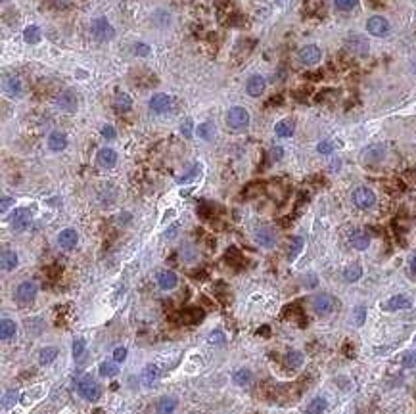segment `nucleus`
<instances>
[{"label": "nucleus", "mask_w": 416, "mask_h": 414, "mask_svg": "<svg viewBox=\"0 0 416 414\" xmlns=\"http://www.w3.org/2000/svg\"><path fill=\"white\" fill-rule=\"evenodd\" d=\"M150 110L154 113H157V115H161V113H167L169 110H171V106H173V100H171V96L167 94H154L152 98H150Z\"/></svg>", "instance_id": "9b49d317"}, {"label": "nucleus", "mask_w": 416, "mask_h": 414, "mask_svg": "<svg viewBox=\"0 0 416 414\" xmlns=\"http://www.w3.org/2000/svg\"><path fill=\"white\" fill-rule=\"evenodd\" d=\"M132 52H134V54H136V56H138V58H146L148 54H150V46H148V44H144V43H136L134 44V48H132Z\"/></svg>", "instance_id": "a18cd8bd"}, {"label": "nucleus", "mask_w": 416, "mask_h": 414, "mask_svg": "<svg viewBox=\"0 0 416 414\" xmlns=\"http://www.w3.org/2000/svg\"><path fill=\"white\" fill-rule=\"evenodd\" d=\"M37 293H39V288H37L35 282L31 280H25L16 288V301L19 305H29L37 299Z\"/></svg>", "instance_id": "7ed1b4c3"}, {"label": "nucleus", "mask_w": 416, "mask_h": 414, "mask_svg": "<svg viewBox=\"0 0 416 414\" xmlns=\"http://www.w3.org/2000/svg\"><path fill=\"white\" fill-rule=\"evenodd\" d=\"M16 334H18V324L12 319H2V322H0V337H2V341L14 339Z\"/></svg>", "instance_id": "aec40b11"}, {"label": "nucleus", "mask_w": 416, "mask_h": 414, "mask_svg": "<svg viewBox=\"0 0 416 414\" xmlns=\"http://www.w3.org/2000/svg\"><path fill=\"white\" fill-rule=\"evenodd\" d=\"M56 357H58V349L56 347H43L41 351H39V364L41 366H48V364H52L54 361H56Z\"/></svg>", "instance_id": "bb28decb"}, {"label": "nucleus", "mask_w": 416, "mask_h": 414, "mask_svg": "<svg viewBox=\"0 0 416 414\" xmlns=\"http://www.w3.org/2000/svg\"><path fill=\"white\" fill-rule=\"evenodd\" d=\"M303 361L305 357L301 351H290V353H286V359H284L288 368H299L303 364Z\"/></svg>", "instance_id": "72a5a7b5"}, {"label": "nucleus", "mask_w": 416, "mask_h": 414, "mask_svg": "<svg viewBox=\"0 0 416 414\" xmlns=\"http://www.w3.org/2000/svg\"><path fill=\"white\" fill-rule=\"evenodd\" d=\"M384 154H386L384 146H382V144H374V146H368L364 150L363 157L366 163H378V161L384 159Z\"/></svg>", "instance_id": "412c9836"}, {"label": "nucleus", "mask_w": 416, "mask_h": 414, "mask_svg": "<svg viewBox=\"0 0 416 414\" xmlns=\"http://www.w3.org/2000/svg\"><path fill=\"white\" fill-rule=\"evenodd\" d=\"M226 337H225V332H221V330H215V332H211L207 336V343L211 345H225Z\"/></svg>", "instance_id": "58836bf2"}, {"label": "nucleus", "mask_w": 416, "mask_h": 414, "mask_svg": "<svg viewBox=\"0 0 416 414\" xmlns=\"http://www.w3.org/2000/svg\"><path fill=\"white\" fill-rule=\"evenodd\" d=\"M112 359H113V362H123L125 359H127V349L125 347H115L113 349V353H112Z\"/></svg>", "instance_id": "c03bdc74"}, {"label": "nucleus", "mask_w": 416, "mask_h": 414, "mask_svg": "<svg viewBox=\"0 0 416 414\" xmlns=\"http://www.w3.org/2000/svg\"><path fill=\"white\" fill-rule=\"evenodd\" d=\"M410 268H412V272L416 274V253L412 255V261H410Z\"/></svg>", "instance_id": "6e6d98bb"}, {"label": "nucleus", "mask_w": 416, "mask_h": 414, "mask_svg": "<svg viewBox=\"0 0 416 414\" xmlns=\"http://www.w3.org/2000/svg\"><path fill=\"white\" fill-rule=\"evenodd\" d=\"M270 155H272V159L274 161H278V159H282V155H284V150L280 146H274L272 148V152H270Z\"/></svg>", "instance_id": "603ef678"}, {"label": "nucleus", "mask_w": 416, "mask_h": 414, "mask_svg": "<svg viewBox=\"0 0 416 414\" xmlns=\"http://www.w3.org/2000/svg\"><path fill=\"white\" fill-rule=\"evenodd\" d=\"M317 150H319V154L328 155V154H332V152H334V144H332L330 140H322V142H319Z\"/></svg>", "instance_id": "49530a36"}, {"label": "nucleus", "mask_w": 416, "mask_h": 414, "mask_svg": "<svg viewBox=\"0 0 416 414\" xmlns=\"http://www.w3.org/2000/svg\"><path fill=\"white\" fill-rule=\"evenodd\" d=\"M253 238H255V242L259 244L261 248H274L276 246V232L270 226H259L255 230Z\"/></svg>", "instance_id": "9d476101"}, {"label": "nucleus", "mask_w": 416, "mask_h": 414, "mask_svg": "<svg viewBox=\"0 0 416 414\" xmlns=\"http://www.w3.org/2000/svg\"><path fill=\"white\" fill-rule=\"evenodd\" d=\"M410 305H412V299L408 295L397 293V295H393V297H390L388 301L384 303V310H405L410 309Z\"/></svg>", "instance_id": "f8f14e48"}, {"label": "nucleus", "mask_w": 416, "mask_h": 414, "mask_svg": "<svg viewBox=\"0 0 416 414\" xmlns=\"http://www.w3.org/2000/svg\"><path fill=\"white\" fill-rule=\"evenodd\" d=\"M326 406H328L326 399H322V397H317V399H313L311 403L307 405L305 412H307V414H324Z\"/></svg>", "instance_id": "7c9ffc66"}, {"label": "nucleus", "mask_w": 416, "mask_h": 414, "mask_svg": "<svg viewBox=\"0 0 416 414\" xmlns=\"http://www.w3.org/2000/svg\"><path fill=\"white\" fill-rule=\"evenodd\" d=\"M313 309H315L317 315L326 317V315H330L332 310L336 309V299H334L330 293H319V295L313 299Z\"/></svg>", "instance_id": "423d86ee"}, {"label": "nucleus", "mask_w": 416, "mask_h": 414, "mask_svg": "<svg viewBox=\"0 0 416 414\" xmlns=\"http://www.w3.org/2000/svg\"><path fill=\"white\" fill-rule=\"evenodd\" d=\"M403 366H407V368H412V366H416V351L405 353V357H403Z\"/></svg>", "instance_id": "de8ad7c7"}, {"label": "nucleus", "mask_w": 416, "mask_h": 414, "mask_svg": "<svg viewBox=\"0 0 416 414\" xmlns=\"http://www.w3.org/2000/svg\"><path fill=\"white\" fill-rule=\"evenodd\" d=\"M353 203L359 209H370L376 203V194L370 188H366V186H359L353 192Z\"/></svg>", "instance_id": "0eeeda50"}, {"label": "nucleus", "mask_w": 416, "mask_h": 414, "mask_svg": "<svg viewBox=\"0 0 416 414\" xmlns=\"http://www.w3.org/2000/svg\"><path fill=\"white\" fill-rule=\"evenodd\" d=\"M301 250H303V238H299V236H295L294 240H292V246H290V251H288V259L290 261H294L299 253H301Z\"/></svg>", "instance_id": "e433bc0d"}, {"label": "nucleus", "mask_w": 416, "mask_h": 414, "mask_svg": "<svg viewBox=\"0 0 416 414\" xmlns=\"http://www.w3.org/2000/svg\"><path fill=\"white\" fill-rule=\"evenodd\" d=\"M414 341H416V337H414Z\"/></svg>", "instance_id": "052dcab7"}, {"label": "nucleus", "mask_w": 416, "mask_h": 414, "mask_svg": "<svg viewBox=\"0 0 416 414\" xmlns=\"http://www.w3.org/2000/svg\"><path fill=\"white\" fill-rule=\"evenodd\" d=\"M181 132L184 138H190L194 134V121L192 119H184L181 123Z\"/></svg>", "instance_id": "a19ab883"}, {"label": "nucleus", "mask_w": 416, "mask_h": 414, "mask_svg": "<svg viewBox=\"0 0 416 414\" xmlns=\"http://www.w3.org/2000/svg\"><path fill=\"white\" fill-rule=\"evenodd\" d=\"M29 224H31V211L25 207H19L10 215V226L16 232H23Z\"/></svg>", "instance_id": "39448f33"}, {"label": "nucleus", "mask_w": 416, "mask_h": 414, "mask_svg": "<svg viewBox=\"0 0 416 414\" xmlns=\"http://www.w3.org/2000/svg\"><path fill=\"white\" fill-rule=\"evenodd\" d=\"M297 58L303 65H317L322 58V50L315 44H307L301 50L297 52Z\"/></svg>", "instance_id": "1a4fd4ad"}, {"label": "nucleus", "mask_w": 416, "mask_h": 414, "mask_svg": "<svg viewBox=\"0 0 416 414\" xmlns=\"http://www.w3.org/2000/svg\"><path fill=\"white\" fill-rule=\"evenodd\" d=\"M96 161H98L100 167H104V169H112L113 165L117 163V152L112 150V148H102V150L98 152V155H96Z\"/></svg>", "instance_id": "f3484780"}, {"label": "nucleus", "mask_w": 416, "mask_h": 414, "mask_svg": "<svg viewBox=\"0 0 416 414\" xmlns=\"http://www.w3.org/2000/svg\"><path fill=\"white\" fill-rule=\"evenodd\" d=\"M117 372H119V368H117V362H102L100 364V376L102 378H113V376H117Z\"/></svg>", "instance_id": "c9c22d12"}, {"label": "nucleus", "mask_w": 416, "mask_h": 414, "mask_svg": "<svg viewBox=\"0 0 416 414\" xmlns=\"http://www.w3.org/2000/svg\"><path fill=\"white\" fill-rule=\"evenodd\" d=\"M265 88H267V83H265V79L261 77V75H252V77L248 79V83H246V90H248V94L253 96V98L263 94Z\"/></svg>", "instance_id": "dca6fc26"}, {"label": "nucleus", "mask_w": 416, "mask_h": 414, "mask_svg": "<svg viewBox=\"0 0 416 414\" xmlns=\"http://www.w3.org/2000/svg\"><path fill=\"white\" fill-rule=\"evenodd\" d=\"M177 230H179V224H173V226H171V228H169V230L165 232V238H173Z\"/></svg>", "instance_id": "864d4df0"}, {"label": "nucleus", "mask_w": 416, "mask_h": 414, "mask_svg": "<svg viewBox=\"0 0 416 414\" xmlns=\"http://www.w3.org/2000/svg\"><path fill=\"white\" fill-rule=\"evenodd\" d=\"M18 391L16 389H10V391H6L4 395H2V408L4 410H8V408H12V406L16 405V401H18Z\"/></svg>", "instance_id": "4c0bfd02"}, {"label": "nucleus", "mask_w": 416, "mask_h": 414, "mask_svg": "<svg viewBox=\"0 0 416 414\" xmlns=\"http://www.w3.org/2000/svg\"><path fill=\"white\" fill-rule=\"evenodd\" d=\"M182 255H184V259H186L188 263H192V261H196V255H198V253H196V250H194L192 246H184V248H182Z\"/></svg>", "instance_id": "09e8293b"}, {"label": "nucleus", "mask_w": 416, "mask_h": 414, "mask_svg": "<svg viewBox=\"0 0 416 414\" xmlns=\"http://www.w3.org/2000/svg\"><path fill=\"white\" fill-rule=\"evenodd\" d=\"M226 123H228V127H232V129L236 130L246 129V127L250 125V113H248L246 108L234 106V108H230L228 113H226Z\"/></svg>", "instance_id": "f03ea898"}, {"label": "nucleus", "mask_w": 416, "mask_h": 414, "mask_svg": "<svg viewBox=\"0 0 416 414\" xmlns=\"http://www.w3.org/2000/svg\"><path fill=\"white\" fill-rule=\"evenodd\" d=\"M196 175H198V165L190 167L188 172H186V175H182V177H179L177 181H179V184H184V182H190L192 179H196Z\"/></svg>", "instance_id": "37998d69"}, {"label": "nucleus", "mask_w": 416, "mask_h": 414, "mask_svg": "<svg viewBox=\"0 0 416 414\" xmlns=\"http://www.w3.org/2000/svg\"><path fill=\"white\" fill-rule=\"evenodd\" d=\"M100 132H102V136H104L106 140H113V138H115V134H117V132H115V129H113L112 125H104Z\"/></svg>", "instance_id": "8fccbe9b"}, {"label": "nucleus", "mask_w": 416, "mask_h": 414, "mask_svg": "<svg viewBox=\"0 0 416 414\" xmlns=\"http://www.w3.org/2000/svg\"><path fill=\"white\" fill-rule=\"evenodd\" d=\"M56 104H58L60 110H63V112H67V113L77 110V98H75V94L70 92V90L61 92V94L56 98Z\"/></svg>", "instance_id": "a211bd4d"}, {"label": "nucleus", "mask_w": 416, "mask_h": 414, "mask_svg": "<svg viewBox=\"0 0 416 414\" xmlns=\"http://www.w3.org/2000/svg\"><path fill=\"white\" fill-rule=\"evenodd\" d=\"M41 39H43V33H41V27H37V25H29V27H25V31H23V41H25L27 44H37V43H41Z\"/></svg>", "instance_id": "cd10ccee"}, {"label": "nucleus", "mask_w": 416, "mask_h": 414, "mask_svg": "<svg viewBox=\"0 0 416 414\" xmlns=\"http://www.w3.org/2000/svg\"><path fill=\"white\" fill-rule=\"evenodd\" d=\"M366 31L372 37H386L391 31V25L384 16H372L366 21Z\"/></svg>", "instance_id": "6e6552de"}, {"label": "nucleus", "mask_w": 416, "mask_h": 414, "mask_svg": "<svg viewBox=\"0 0 416 414\" xmlns=\"http://www.w3.org/2000/svg\"><path fill=\"white\" fill-rule=\"evenodd\" d=\"M317 282H319V280L315 278V274H309V280H307V286H309V288H313V286L317 284Z\"/></svg>", "instance_id": "5fc2aeb1"}, {"label": "nucleus", "mask_w": 416, "mask_h": 414, "mask_svg": "<svg viewBox=\"0 0 416 414\" xmlns=\"http://www.w3.org/2000/svg\"><path fill=\"white\" fill-rule=\"evenodd\" d=\"M132 108V98L129 94H117L115 96V112L127 113Z\"/></svg>", "instance_id": "473e14b6"}, {"label": "nucleus", "mask_w": 416, "mask_h": 414, "mask_svg": "<svg viewBox=\"0 0 416 414\" xmlns=\"http://www.w3.org/2000/svg\"><path fill=\"white\" fill-rule=\"evenodd\" d=\"M357 2H359V0H334L336 8L341 10V12H349V10H353L357 6Z\"/></svg>", "instance_id": "ea45409f"}, {"label": "nucleus", "mask_w": 416, "mask_h": 414, "mask_svg": "<svg viewBox=\"0 0 416 414\" xmlns=\"http://www.w3.org/2000/svg\"><path fill=\"white\" fill-rule=\"evenodd\" d=\"M79 242V234L75 228H63L60 234H58V246L61 250H73L77 246Z\"/></svg>", "instance_id": "4468645a"}, {"label": "nucleus", "mask_w": 416, "mask_h": 414, "mask_svg": "<svg viewBox=\"0 0 416 414\" xmlns=\"http://www.w3.org/2000/svg\"><path fill=\"white\" fill-rule=\"evenodd\" d=\"M12 203H14V199L8 198V196H2V203H0V211L2 213H6L8 211V207H12Z\"/></svg>", "instance_id": "3c124183"}, {"label": "nucleus", "mask_w": 416, "mask_h": 414, "mask_svg": "<svg viewBox=\"0 0 416 414\" xmlns=\"http://www.w3.org/2000/svg\"><path fill=\"white\" fill-rule=\"evenodd\" d=\"M353 319H355V324L357 326H363L364 320H366V309H364L363 305H359V307H355V313H353Z\"/></svg>", "instance_id": "79ce46f5"}, {"label": "nucleus", "mask_w": 416, "mask_h": 414, "mask_svg": "<svg viewBox=\"0 0 416 414\" xmlns=\"http://www.w3.org/2000/svg\"><path fill=\"white\" fill-rule=\"evenodd\" d=\"M414 71H416V63H414Z\"/></svg>", "instance_id": "13d9d810"}, {"label": "nucleus", "mask_w": 416, "mask_h": 414, "mask_svg": "<svg viewBox=\"0 0 416 414\" xmlns=\"http://www.w3.org/2000/svg\"><path fill=\"white\" fill-rule=\"evenodd\" d=\"M274 132H276L280 138H290L294 136L295 132V123L292 119H284V121H278L274 125Z\"/></svg>", "instance_id": "b1692460"}, {"label": "nucleus", "mask_w": 416, "mask_h": 414, "mask_svg": "<svg viewBox=\"0 0 416 414\" xmlns=\"http://www.w3.org/2000/svg\"><path fill=\"white\" fill-rule=\"evenodd\" d=\"M14 414H18V412H14Z\"/></svg>", "instance_id": "bf43d9fd"}, {"label": "nucleus", "mask_w": 416, "mask_h": 414, "mask_svg": "<svg viewBox=\"0 0 416 414\" xmlns=\"http://www.w3.org/2000/svg\"><path fill=\"white\" fill-rule=\"evenodd\" d=\"M349 242H351V246H353L355 250L364 251L370 246V236L366 232H363V230H355V232L349 236Z\"/></svg>", "instance_id": "4be33fe9"}, {"label": "nucleus", "mask_w": 416, "mask_h": 414, "mask_svg": "<svg viewBox=\"0 0 416 414\" xmlns=\"http://www.w3.org/2000/svg\"><path fill=\"white\" fill-rule=\"evenodd\" d=\"M48 148H50L52 152L65 150V148H67V136H65L63 132H52V134L48 136Z\"/></svg>", "instance_id": "393cba45"}, {"label": "nucleus", "mask_w": 416, "mask_h": 414, "mask_svg": "<svg viewBox=\"0 0 416 414\" xmlns=\"http://www.w3.org/2000/svg\"><path fill=\"white\" fill-rule=\"evenodd\" d=\"M159 376H161V370L157 368L156 364H148L146 368L142 370L140 380H142V384H144V386H154L157 380H159Z\"/></svg>", "instance_id": "5701e85b"}, {"label": "nucleus", "mask_w": 416, "mask_h": 414, "mask_svg": "<svg viewBox=\"0 0 416 414\" xmlns=\"http://www.w3.org/2000/svg\"><path fill=\"white\" fill-rule=\"evenodd\" d=\"M21 81H19L16 75H4L2 77V90L6 96H12V98H18L21 96Z\"/></svg>", "instance_id": "ddd939ff"}, {"label": "nucleus", "mask_w": 416, "mask_h": 414, "mask_svg": "<svg viewBox=\"0 0 416 414\" xmlns=\"http://www.w3.org/2000/svg\"><path fill=\"white\" fill-rule=\"evenodd\" d=\"M71 353H73V359H75V362L83 361V357L87 355V343H85V339H83V337H77V339H73V345H71Z\"/></svg>", "instance_id": "c85d7f7f"}, {"label": "nucleus", "mask_w": 416, "mask_h": 414, "mask_svg": "<svg viewBox=\"0 0 416 414\" xmlns=\"http://www.w3.org/2000/svg\"><path fill=\"white\" fill-rule=\"evenodd\" d=\"M198 134L199 138H203V140H213V136H215V125H213L211 121L201 123L198 127Z\"/></svg>", "instance_id": "f704fd0d"}, {"label": "nucleus", "mask_w": 416, "mask_h": 414, "mask_svg": "<svg viewBox=\"0 0 416 414\" xmlns=\"http://www.w3.org/2000/svg\"><path fill=\"white\" fill-rule=\"evenodd\" d=\"M77 391L79 395L83 397V399H87V401H98L102 397V388H100V384L92 376H85V378L81 380L77 384Z\"/></svg>", "instance_id": "f257e3e1"}, {"label": "nucleus", "mask_w": 416, "mask_h": 414, "mask_svg": "<svg viewBox=\"0 0 416 414\" xmlns=\"http://www.w3.org/2000/svg\"><path fill=\"white\" fill-rule=\"evenodd\" d=\"M363 276V267L359 263H351L349 267L343 270V280L345 282H357Z\"/></svg>", "instance_id": "c756f323"}, {"label": "nucleus", "mask_w": 416, "mask_h": 414, "mask_svg": "<svg viewBox=\"0 0 416 414\" xmlns=\"http://www.w3.org/2000/svg\"><path fill=\"white\" fill-rule=\"evenodd\" d=\"M177 399L175 397H163V399H159L157 401V406L156 410L157 414H173L175 410H177Z\"/></svg>", "instance_id": "a878e982"}, {"label": "nucleus", "mask_w": 416, "mask_h": 414, "mask_svg": "<svg viewBox=\"0 0 416 414\" xmlns=\"http://www.w3.org/2000/svg\"><path fill=\"white\" fill-rule=\"evenodd\" d=\"M94 414H104V412H100V410H96V412H94Z\"/></svg>", "instance_id": "4d7b16f0"}, {"label": "nucleus", "mask_w": 416, "mask_h": 414, "mask_svg": "<svg viewBox=\"0 0 416 414\" xmlns=\"http://www.w3.org/2000/svg\"><path fill=\"white\" fill-rule=\"evenodd\" d=\"M156 280H157V286H159L161 290H173V288H177V284H179V276L175 274L173 270H159Z\"/></svg>", "instance_id": "2eb2a0df"}, {"label": "nucleus", "mask_w": 416, "mask_h": 414, "mask_svg": "<svg viewBox=\"0 0 416 414\" xmlns=\"http://www.w3.org/2000/svg\"><path fill=\"white\" fill-rule=\"evenodd\" d=\"M92 34H94L96 41L106 43V41H110V39L115 37V29L110 25V21L106 17H98V19L92 21Z\"/></svg>", "instance_id": "20e7f679"}, {"label": "nucleus", "mask_w": 416, "mask_h": 414, "mask_svg": "<svg viewBox=\"0 0 416 414\" xmlns=\"http://www.w3.org/2000/svg\"><path fill=\"white\" fill-rule=\"evenodd\" d=\"M0 263H2V270H4V272H12L19 263L18 253L14 250H2V253H0Z\"/></svg>", "instance_id": "6ab92c4d"}, {"label": "nucleus", "mask_w": 416, "mask_h": 414, "mask_svg": "<svg viewBox=\"0 0 416 414\" xmlns=\"http://www.w3.org/2000/svg\"><path fill=\"white\" fill-rule=\"evenodd\" d=\"M252 380H253V374L250 368H240V370H236L234 374H232V382H234L236 386H248Z\"/></svg>", "instance_id": "2f4dec72"}]
</instances>
